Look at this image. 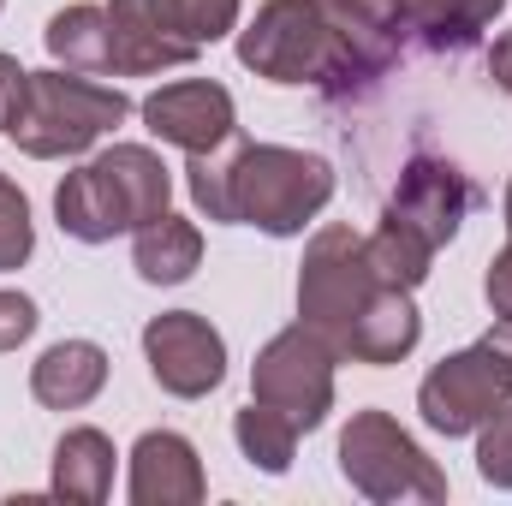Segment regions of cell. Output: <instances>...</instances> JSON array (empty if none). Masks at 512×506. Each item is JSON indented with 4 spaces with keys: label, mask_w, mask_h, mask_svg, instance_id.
Instances as JSON below:
<instances>
[{
    "label": "cell",
    "mask_w": 512,
    "mask_h": 506,
    "mask_svg": "<svg viewBox=\"0 0 512 506\" xmlns=\"http://www.w3.org/2000/svg\"><path fill=\"white\" fill-rule=\"evenodd\" d=\"M399 60V36L364 0H262L239 30V66L286 90L352 96Z\"/></svg>",
    "instance_id": "cell-1"
},
{
    "label": "cell",
    "mask_w": 512,
    "mask_h": 506,
    "mask_svg": "<svg viewBox=\"0 0 512 506\" xmlns=\"http://www.w3.org/2000/svg\"><path fill=\"white\" fill-rule=\"evenodd\" d=\"M501 221H507V233H512V185H507V197H501Z\"/></svg>",
    "instance_id": "cell-29"
},
{
    "label": "cell",
    "mask_w": 512,
    "mask_h": 506,
    "mask_svg": "<svg viewBox=\"0 0 512 506\" xmlns=\"http://www.w3.org/2000/svg\"><path fill=\"white\" fill-rule=\"evenodd\" d=\"M364 256H370V268L382 274L387 286H405V292H417V286L429 280L435 245H429L417 227H405L399 215H382V221H376V233L364 239Z\"/></svg>",
    "instance_id": "cell-19"
},
{
    "label": "cell",
    "mask_w": 512,
    "mask_h": 506,
    "mask_svg": "<svg viewBox=\"0 0 512 506\" xmlns=\"http://www.w3.org/2000/svg\"><path fill=\"white\" fill-rule=\"evenodd\" d=\"M382 274L370 268L364 256V239L352 227H322L310 245H304V262H298V322L322 328L328 346L340 352L346 334L358 328V316L382 298Z\"/></svg>",
    "instance_id": "cell-8"
},
{
    "label": "cell",
    "mask_w": 512,
    "mask_h": 506,
    "mask_svg": "<svg viewBox=\"0 0 512 506\" xmlns=\"http://www.w3.org/2000/svg\"><path fill=\"white\" fill-rule=\"evenodd\" d=\"M334 364H340V352L328 346V334L310 328V322H292V328H280V334L256 352L251 399L274 405L280 417L298 423V435H310V429H322L328 411H334Z\"/></svg>",
    "instance_id": "cell-9"
},
{
    "label": "cell",
    "mask_w": 512,
    "mask_h": 506,
    "mask_svg": "<svg viewBox=\"0 0 512 506\" xmlns=\"http://www.w3.org/2000/svg\"><path fill=\"white\" fill-rule=\"evenodd\" d=\"M0 6H6V0H0Z\"/></svg>",
    "instance_id": "cell-30"
},
{
    "label": "cell",
    "mask_w": 512,
    "mask_h": 506,
    "mask_svg": "<svg viewBox=\"0 0 512 506\" xmlns=\"http://www.w3.org/2000/svg\"><path fill=\"white\" fill-rule=\"evenodd\" d=\"M36 298H24V292H0V352H18L30 334H36Z\"/></svg>",
    "instance_id": "cell-24"
},
{
    "label": "cell",
    "mask_w": 512,
    "mask_h": 506,
    "mask_svg": "<svg viewBox=\"0 0 512 506\" xmlns=\"http://www.w3.org/2000/svg\"><path fill=\"white\" fill-rule=\"evenodd\" d=\"M126 114H131L126 90L96 84L90 72L48 66V72L24 78V96H18V114H12L6 137L30 161H66V155L96 149L114 126H126Z\"/></svg>",
    "instance_id": "cell-4"
},
{
    "label": "cell",
    "mask_w": 512,
    "mask_h": 506,
    "mask_svg": "<svg viewBox=\"0 0 512 506\" xmlns=\"http://www.w3.org/2000/svg\"><path fill=\"white\" fill-rule=\"evenodd\" d=\"M131 268L149 286H185L203 268V233H197V221H185L173 209H161L155 221H143L131 233Z\"/></svg>",
    "instance_id": "cell-16"
},
{
    "label": "cell",
    "mask_w": 512,
    "mask_h": 506,
    "mask_svg": "<svg viewBox=\"0 0 512 506\" xmlns=\"http://www.w3.org/2000/svg\"><path fill=\"white\" fill-rule=\"evenodd\" d=\"M54 66L66 72H90V78H114V24L108 6H60L42 30Z\"/></svg>",
    "instance_id": "cell-18"
},
{
    "label": "cell",
    "mask_w": 512,
    "mask_h": 506,
    "mask_svg": "<svg viewBox=\"0 0 512 506\" xmlns=\"http://www.w3.org/2000/svg\"><path fill=\"white\" fill-rule=\"evenodd\" d=\"M24 66L12 60V54H0V131L12 126V114H18V96H24Z\"/></svg>",
    "instance_id": "cell-27"
},
{
    "label": "cell",
    "mask_w": 512,
    "mask_h": 506,
    "mask_svg": "<svg viewBox=\"0 0 512 506\" xmlns=\"http://www.w3.org/2000/svg\"><path fill=\"white\" fill-rule=\"evenodd\" d=\"M364 6H370V12L382 18V24L393 30V36H417L435 0H364Z\"/></svg>",
    "instance_id": "cell-26"
},
{
    "label": "cell",
    "mask_w": 512,
    "mask_h": 506,
    "mask_svg": "<svg viewBox=\"0 0 512 506\" xmlns=\"http://www.w3.org/2000/svg\"><path fill=\"white\" fill-rule=\"evenodd\" d=\"M471 209H477V185H471L447 155L417 149V155L399 167V185H393V197H387L382 215H399L405 227H417V233L441 251V245L459 239V227H465Z\"/></svg>",
    "instance_id": "cell-11"
},
{
    "label": "cell",
    "mask_w": 512,
    "mask_h": 506,
    "mask_svg": "<svg viewBox=\"0 0 512 506\" xmlns=\"http://www.w3.org/2000/svg\"><path fill=\"white\" fill-rule=\"evenodd\" d=\"M173 203V173L149 143H114L54 185V221L78 245H108L137 233Z\"/></svg>",
    "instance_id": "cell-3"
},
{
    "label": "cell",
    "mask_w": 512,
    "mask_h": 506,
    "mask_svg": "<svg viewBox=\"0 0 512 506\" xmlns=\"http://www.w3.org/2000/svg\"><path fill=\"white\" fill-rule=\"evenodd\" d=\"M197 215L221 227H256L268 239H298L334 197V167L292 143H221L185 167Z\"/></svg>",
    "instance_id": "cell-2"
},
{
    "label": "cell",
    "mask_w": 512,
    "mask_h": 506,
    "mask_svg": "<svg viewBox=\"0 0 512 506\" xmlns=\"http://www.w3.org/2000/svg\"><path fill=\"white\" fill-rule=\"evenodd\" d=\"M483 298H489L495 322H512V233H507V251L483 268Z\"/></svg>",
    "instance_id": "cell-25"
},
{
    "label": "cell",
    "mask_w": 512,
    "mask_h": 506,
    "mask_svg": "<svg viewBox=\"0 0 512 506\" xmlns=\"http://www.w3.org/2000/svg\"><path fill=\"white\" fill-rule=\"evenodd\" d=\"M143 364L161 393L203 399L227 381V340L197 310H161L143 322Z\"/></svg>",
    "instance_id": "cell-10"
},
{
    "label": "cell",
    "mask_w": 512,
    "mask_h": 506,
    "mask_svg": "<svg viewBox=\"0 0 512 506\" xmlns=\"http://www.w3.org/2000/svg\"><path fill=\"white\" fill-rule=\"evenodd\" d=\"M477 477L489 489H512V399L477 429Z\"/></svg>",
    "instance_id": "cell-23"
},
{
    "label": "cell",
    "mask_w": 512,
    "mask_h": 506,
    "mask_svg": "<svg viewBox=\"0 0 512 506\" xmlns=\"http://www.w3.org/2000/svg\"><path fill=\"white\" fill-rule=\"evenodd\" d=\"M114 441L102 435V429H66L60 441H54V477H48V489L60 495V501H78V506H102L114 495Z\"/></svg>",
    "instance_id": "cell-17"
},
{
    "label": "cell",
    "mask_w": 512,
    "mask_h": 506,
    "mask_svg": "<svg viewBox=\"0 0 512 506\" xmlns=\"http://www.w3.org/2000/svg\"><path fill=\"white\" fill-rule=\"evenodd\" d=\"M489 78H495L501 90H512V30L495 42V48H489Z\"/></svg>",
    "instance_id": "cell-28"
},
{
    "label": "cell",
    "mask_w": 512,
    "mask_h": 506,
    "mask_svg": "<svg viewBox=\"0 0 512 506\" xmlns=\"http://www.w3.org/2000/svg\"><path fill=\"white\" fill-rule=\"evenodd\" d=\"M36 251V221H30V203H24V191L0 173V274H12V268H24Z\"/></svg>",
    "instance_id": "cell-22"
},
{
    "label": "cell",
    "mask_w": 512,
    "mask_h": 506,
    "mask_svg": "<svg viewBox=\"0 0 512 506\" xmlns=\"http://www.w3.org/2000/svg\"><path fill=\"white\" fill-rule=\"evenodd\" d=\"M340 477L382 506H441L447 501V471L387 417V411H352V423L340 429Z\"/></svg>",
    "instance_id": "cell-6"
},
{
    "label": "cell",
    "mask_w": 512,
    "mask_h": 506,
    "mask_svg": "<svg viewBox=\"0 0 512 506\" xmlns=\"http://www.w3.org/2000/svg\"><path fill=\"white\" fill-rule=\"evenodd\" d=\"M108 387V352L96 340H54L30 364V393L48 411H84Z\"/></svg>",
    "instance_id": "cell-14"
},
{
    "label": "cell",
    "mask_w": 512,
    "mask_h": 506,
    "mask_svg": "<svg viewBox=\"0 0 512 506\" xmlns=\"http://www.w3.org/2000/svg\"><path fill=\"white\" fill-rule=\"evenodd\" d=\"M512 399V322L489 328L477 346L447 352L429 376L417 381V411L435 435H477Z\"/></svg>",
    "instance_id": "cell-7"
},
{
    "label": "cell",
    "mask_w": 512,
    "mask_h": 506,
    "mask_svg": "<svg viewBox=\"0 0 512 506\" xmlns=\"http://www.w3.org/2000/svg\"><path fill=\"white\" fill-rule=\"evenodd\" d=\"M143 126L155 131L161 143L185 149V155H209L221 143H233L239 131V108L227 96V84L215 78H179V84H161L143 96Z\"/></svg>",
    "instance_id": "cell-12"
},
{
    "label": "cell",
    "mask_w": 512,
    "mask_h": 506,
    "mask_svg": "<svg viewBox=\"0 0 512 506\" xmlns=\"http://www.w3.org/2000/svg\"><path fill=\"white\" fill-rule=\"evenodd\" d=\"M209 495L203 459L185 435L173 429H149L131 447V501L137 506H197Z\"/></svg>",
    "instance_id": "cell-13"
},
{
    "label": "cell",
    "mask_w": 512,
    "mask_h": 506,
    "mask_svg": "<svg viewBox=\"0 0 512 506\" xmlns=\"http://www.w3.org/2000/svg\"><path fill=\"white\" fill-rule=\"evenodd\" d=\"M417 340H423V316H417L411 292H405V286H382V298H376V304L358 316V328L346 334L340 358L370 364V370H387V364L411 358V352H417Z\"/></svg>",
    "instance_id": "cell-15"
},
{
    "label": "cell",
    "mask_w": 512,
    "mask_h": 506,
    "mask_svg": "<svg viewBox=\"0 0 512 506\" xmlns=\"http://www.w3.org/2000/svg\"><path fill=\"white\" fill-rule=\"evenodd\" d=\"M233 441H239V453L251 459L256 471L286 477V471H292V453H298V423H292V417H280L274 405L251 399V405L233 417Z\"/></svg>",
    "instance_id": "cell-20"
},
{
    "label": "cell",
    "mask_w": 512,
    "mask_h": 506,
    "mask_svg": "<svg viewBox=\"0 0 512 506\" xmlns=\"http://www.w3.org/2000/svg\"><path fill=\"white\" fill-rule=\"evenodd\" d=\"M114 78L191 66L209 42L239 30V0H108Z\"/></svg>",
    "instance_id": "cell-5"
},
{
    "label": "cell",
    "mask_w": 512,
    "mask_h": 506,
    "mask_svg": "<svg viewBox=\"0 0 512 506\" xmlns=\"http://www.w3.org/2000/svg\"><path fill=\"white\" fill-rule=\"evenodd\" d=\"M501 6L507 0H435L429 18H423V30H417V42L435 48V54H459V48H471L501 18Z\"/></svg>",
    "instance_id": "cell-21"
}]
</instances>
